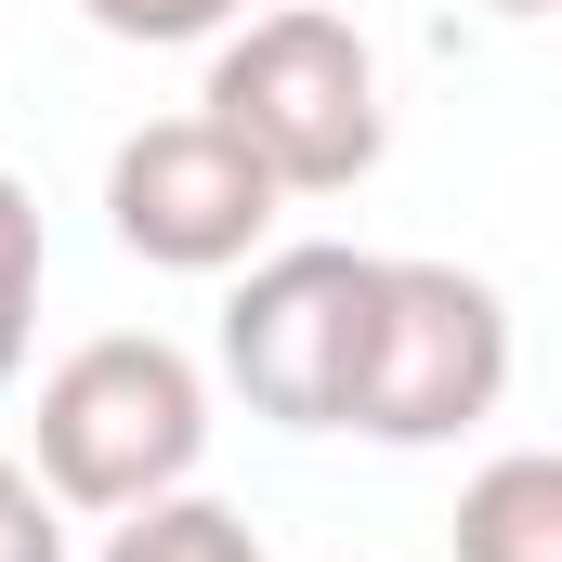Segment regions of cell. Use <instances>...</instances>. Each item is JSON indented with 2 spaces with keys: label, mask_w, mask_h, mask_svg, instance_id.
<instances>
[{
  "label": "cell",
  "mask_w": 562,
  "mask_h": 562,
  "mask_svg": "<svg viewBox=\"0 0 562 562\" xmlns=\"http://www.w3.org/2000/svg\"><path fill=\"white\" fill-rule=\"evenodd\" d=\"M458 562H562V445H510L458 484V524H445Z\"/></svg>",
  "instance_id": "6"
},
{
  "label": "cell",
  "mask_w": 562,
  "mask_h": 562,
  "mask_svg": "<svg viewBox=\"0 0 562 562\" xmlns=\"http://www.w3.org/2000/svg\"><path fill=\"white\" fill-rule=\"evenodd\" d=\"M196 458H210V380L157 327H105V340H79L40 380V484L66 510H105L119 524L144 497L196 484Z\"/></svg>",
  "instance_id": "2"
},
{
  "label": "cell",
  "mask_w": 562,
  "mask_h": 562,
  "mask_svg": "<svg viewBox=\"0 0 562 562\" xmlns=\"http://www.w3.org/2000/svg\"><path fill=\"white\" fill-rule=\"evenodd\" d=\"M367 327H380V249H340V236L262 249L223 301V380L276 431H353Z\"/></svg>",
  "instance_id": "3"
},
{
  "label": "cell",
  "mask_w": 562,
  "mask_h": 562,
  "mask_svg": "<svg viewBox=\"0 0 562 562\" xmlns=\"http://www.w3.org/2000/svg\"><path fill=\"white\" fill-rule=\"evenodd\" d=\"M497 13H562V0H497Z\"/></svg>",
  "instance_id": "11"
},
{
  "label": "cell",
  "mask_w": 562,
  "mask_h": 562,
  "mask_svg": "<svg viewBox=\"0 0 562 562\" xmlns=\"http://www.w3.org/2000/svg\"><path fill=\"white\" fill-rule=\"evenodd\" d=\"M0 562H66V497L40 484V458H0Z\"/></svg>",
  "instance_id": "10"
},
{
  "label": "cell",
  "mask_w": 562,
  "mask_h": 562,
  "mask_svg": "<svg viewBox=\"0 0 562 562\" xmlns=\"http://www.w3.org/2000/svg\"><path fill=\"white\" fill-rule=\"evenodd\" d=\"M40 276H53V236H40V196L0 170V393H13V367H26V340H40Z\"/></svg>",
  "instance_id": "8"
},
{
  "label": "cell",
  "mask_w": 562,
  "mask_h": 562,
  "mask_svg": "<svg viewBox=\"0 0 562 562\" xmlns=\"http://www.w3.org/2000/svg\"><path fill=\"white\" fill-rule=\"evenodd\" d=\"M105 40H132V53H170V40H223V26H249V0H79Z\"/></svg>",
  "instance_id": "9"
},
{
  "label": "cell",
  "mask_w": 562,
  "mask_h": 562,
  "mask_svg": "<svg viewBox=\"0 0 562 562\" xmlns=\"http://www.w3.org/2000/svg\"><path fill=\"white\" fill-rule=\"evenodd\" d=\"M276 210H288V183L210 105L196 119H144L105 157V223H119V249L157 262V276H236V262H262Z\"/></svg>",
  "instance_id": "5"
},
{
  "label": "cell",
  "mask_w": 562,
  "mask_h": 562,
  "mask_svg": "<svg viewBox=\"0 0 562 562\" xmlns=\"http://www.w3.org/2000/svg\"><path fill=\"white\" fill-rule=\"evenodd\" d=\"M497 393H510V301L471 262H380V327H367L353 431L419 458V445L484 431Z\"/></svg>",
  "instance_id": "4"
},
{
  "label": "cell",
  "mask_w": 562,
  "mask_h": 562,
  "mask_svg": "<svg viewBox=\"0 0 562 562\" xmlns=\"http://www.w3.org/2000/svg\"><path fill=\"white\" fill-rule=\"evenodd\" d=\"M105 562H262V537H249V510L170 484V497H144V510L105 524Z\"/></svg>",
  "instance_id": "7"
},
{
  "label": "cell",
  "mask_w": 562,
  "mask_h": 562,
  "mask_svg": "<svg viewBox=\"0 0 562 562\" xmlns=\"http://www.w3.org/2000/svg\"><path fill=\"white\" fill-rule=\"evenodd\" d=\"M196 105L249 144L288 196H353V183L380 170V144H393L367 26H340V13H314V0H276V13L223 26Z\"/></svg>",
  "instance_id": "1"
}]
</instances>
